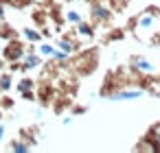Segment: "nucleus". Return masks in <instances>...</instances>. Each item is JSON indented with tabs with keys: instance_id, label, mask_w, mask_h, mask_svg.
I'll use <instances>...</instances> for the list:
<instances>
[{
	"instance_id": "f257e3e1",
	"label": "nucleus",
	"mask_w": 160,
	"mask_h": 153,
	"mask_svg": "<svg viewBox=\"0 0 160 153\" xmlns=\"http://www.w3.org/2000/svg\"><path fill=\"white\" fill-rule=\"evenodd\" d=\"M134 33L138 40H156L160 35V11H142L134 20Z\"/></svg>"
},
{
	"instance_id": "f03ea898",
	"label": "nucleus",
	"mask_w": 160,
	"mask_h": 153,
	"mask_svg": "<svg viewBox=\"0 0 160 153\" xmlns=\"http://www.w3.org/2000/svg\"><path fill=\"white\" fill-rule=\"evenodd\" d=\"M147 92L142 88H121V90H114L108 94L110 101H136V98H142Z\"/></svg>"
},
{
	"instance_id": "7ed1b4c3",
	"label": "nucleus",
	"mask_w": 160,
	"mask_h": 153,
	"mask_svg": "<svg viewBox=\"0 0 160 153\" xmlns=\"http://www.w3.org/2000/svg\"><path fill=\"white\" fill-rule=\"evenodd\" d=\"M129 68L136 72V74H153L156 72V66L147 59V57H134L129 61Z\"/></svg>"
},
{
	"instance_id": "20e7f679",
	"label": "nucleus",
	"mask_w": 160,
	"mask_h": 153,
	"mask_svg": "<svg viewBox=\"0 0 160 153\" xmlns=\"http://www.w3.org/2000/svg\"><path fill=\"white\" fill-rule=\"evenodd\" d=\"M110 16H112V9H108V7H94L92 9V18H97V20H110Z\"/></svg>"
},
{
	"instance_id": "39448f33",
	"label": "nucleus",
	"mask_w": 160,
	"mask_h": 153,
	"mask_svg": "<svg viewBox=\"0 0 160 153\" xmlns=\"http://www.w3.org/2000/svg\"><path fill=\"white\" fill-rule=\"evenodd\" d=\"M149 138H151V140H153V142L160 146V125H153V127H151V131H149Z\"/></svg>"
},
{
	"instance_id": "423d86ee",
	"label": "nucleus",
	"mask_w": 160,
	"mask_h": 153,
	"mask_svg": "<svg viewBox=\"0 0 160 153\" xmlns=\"http://www.w3.org/2000/svg\"><path fill=\"white\" fill-rule=\"evenodd\" d=\"M79 31H81V35H86V37L94 35V29H92L90 24H79Z\"/></svg>"
},
{
	"instance_id": "0eeeda50",
	"label": "nucleus",
	"mask_w": 160,
	"mask_h": 153,
	"mask_svg": "<svg viewBox=\"0 0 160 153\" xmlns=\"http://www.w3.org/2000/svg\"><path fill=\"white\" fill-rule=\"evenodd\" d=\"M68 20H70V22H81V16L75 13V11H70V13H68Z\"/></svg>"
}]
</instances>
